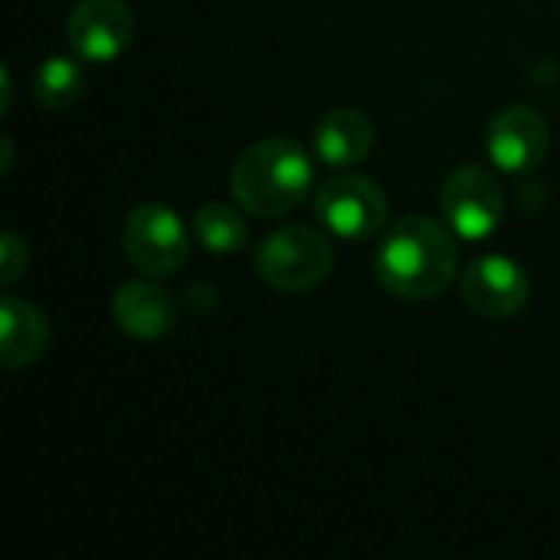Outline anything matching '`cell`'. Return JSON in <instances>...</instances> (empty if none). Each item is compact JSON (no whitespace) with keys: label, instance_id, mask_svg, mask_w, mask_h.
Masks as SVG:
<instances>
[{"label":"cell","instance_id":"11","mask_svg":"<svg viewBox=\"0 0 560 560\" xmlns=\"http://www.w3.org/2000/svg\"><path fill=\"white\" fill-rule=\"evenodd\" d=\"M374 148V121L358 108H331L315 125V154L335 171L358 167Z\"/></svg>","mask_w":560,"mask_h":560},{"label":"cell","instance_id":"2","mask_svg":"<svg viewBox=\"0 0 560 560\" xmlns=\"http://www.w3.org/2000/svg\"><path fill=\"white\" fill-rule=\"evenodd\" d=\"M315 180V164L295 138H266L249 144L233 171L230 190L249 217H282L295 210Z\"/></svg>","mask_w":560,"mask_h":560},{"label":"cell","instance_id":"4","mask_svg":"<svg viewBox=\"0 0 560 560\" xmlns=\"http://www.w3.org/2000/svg\"><path fill=\"white\" fill-rule=\"evenodd\" d=\"M318 223L348 243L371 240L387 223V194L377 180L361 174H338L315 194Z\"/></svg>","mask_w":560,"mask_h":560},{"label":"cell","instance_id":"13","mask_svg":"<svg viewBox=\"0 0 560 560\" xmlns=\"http://www.w3.org/2000/svg\"><path fill=\"white\" fill-rule=\"evenodd\" d=\"M85 89L82 66L69 56H49L33 75V95L43 108H69Z\"/></svg>","mask_w":560,"mask_h":560},{"label":"cell","instance_id":"12","mask_svg":"<svg viewBox=\"0 0 560 560\" xmlns=\"http://www.w3.org/2000/svg\"><path fill=\"white\" fill-rule=\"evenodd\" d=\"M49 348V322L26 299L3 295L0 302V361L3 368H30Z\"/></svg>","mask_w":560,"mask_h":560},{"label":"cell","instance_id":"8","mask_svg":"<svg viewBox=\"0 0 560 560\" xmlns=\"http://www.w3.org/2000/svg\"><path fill=\"white\" fill-rule=\"evenodd\" d=\"M551 148V128L532 105H509L489 121V158L509 174L535 171Z\"/></svg>","mask_w":560,"mask_h":560},{"label":"cell","instance_id":"5","mask_svg":"<svg viewBox=\"0 0 560 560\" xmlns=\"http://www.w3.org/2000/svg\"><path fill=\"white\" fill-rule=\"evenodd\" d=\"M125 256L148 276H174L190 259V240L180 217L164 203H141L121 230Z\"/></svg>","mask_w":560,"mask_h":560},{"label":"cell","instance_id":"9","mask_svg":"<svg viewBox=\"0 0 560 560\" xmlns=\"http://www.w3.org/2000/svg\"><path fill=\"white\" fill-rule=\"evenodd\" d=\"M532 282L505 256H482L463 272V299L482 318H512L528 305Z\"/></svg>","mask_w":560,"mask_h":560},{"label":"cell","instance_id":"6","mask_svg":"<svg viewBox=\"0 0 560 560\" xmlns=\"http://www.w3.org/2000/svg\"><path fill=\"white\" fill-rule=\"evenodd\" d=\"M440 203H443V217L450 230L459 233L463 240L492 236L505 213V197H502L499 180L479 164L456 167L443 184Z\"/></svg>","mask_w":560,"mask_h":560},{"label":"cell","instance_id":"3","mask_svg":"<svg viewBox=\"0 0 560 560\" xmlns=\"http://www.w3.org/2000/svg\"><path fill=\"white\" fill-rule=\"evenodd\" d=\"M331 243L308 226H282L256 249V272L279 292H308L331 272Z\"/></svg>","mask_w":560,"mask_h":560},{"label":"cell","instance_id":"1","mask_svg":"<svg viewBox=\"0 0 560 560\" xmlns=\"http://www.w3.org/2000/svg\"><path fill=\"white\" fill-rule=\"evenodd\" d=\"M459 249L450 230L430 217H404L390 226L374 256L377 282L407 302H430L453 282Z\"/></svg>","mask_w":560,"mask_h":560},{"label":"cell","instance_id":"15","mask_svg":"<svg viewBox=\"0 0 560 560\" xmlns=\"http://www.w3.org/2000/svg\"><path fill=\"white\" fill-rule=\"evenodd\" d=\"M0 259H3V269H0V282L10 285L16 282L23 272H26V262H30V253H26V243L16 236V233H3L0 236Z\"/></svg>","mask_w":560,"mask_h":560},{"label":"cell","instance_id":"10","mask_svg":"<svg viewBox=\"0 0 560 560\" xmlns=\"http://www.w3.org/2000/svg\"><path fill=\"white\" fill-rule=\"evenodd\" d=\"M112 318L128 338L154 341L177 325V305L154 282H125L112 299Z\"/></svg>","mask_w":560,"mask_h":560},{"label":"cell","instance_id":"14","mask_svg":"<svg viewBox=\"0 0 560 560\" xmlns=\"http://www.w3.org/2000/svg\"><path fill=\"white\" fill-rule=\"evenodd\" d=\"M194 230H197L200 246L210 249V253H220V256L240 253L249 243V230H246L243 217L226 203L200 207L197 217H194Z\"/></svg>","mask_w":560,"mask_h":560},{"label":"cell","instance_id":"7","mask_svg":"<svg viewBox=\"0 0 560 560\" xmlns=\"http://www.w3.org/2000/svg\"><path fill=\"white\" fill-rule=\"evenodd\" d=\"M69 46L85 62H115L135 39V16L125 0H79L66 23Z\"/></svg>","mask_w":560,"mask_h":560}]
</instances>
